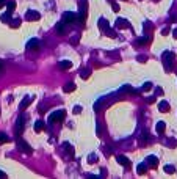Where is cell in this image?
<instances>
[{
    "label": "cell",
    "mask_w": 177,
    "mask_h": 179,
    "mask_svg": "<svg viewBox=\"0 0 177 179\" xmlns=\"http://www.w3.org/2000/svg\"><path fill=\"white\" fill-rule=\"evenodd\" d=\"M39 47H41L39 40H32V41H28V44H27V49H30V50H38Z\"/></svg>",
    "instance_id": "obj_1"
},
{
    "label": "cell",
    "mask_w": 177,
    "mask_h": 179,
    "mask_svg": "<svg viewBox=\"0 0 177 179\" xmlns=\"http://www.w3.org/2000/svg\"><path fill=\"white\" fill-rule=\"evenodd\" d=\"M64 116V112H55V113H52L50 116H49V121L50 123H56L58 119H61Z\"/></svg>",
    "instance_id": "obj_2"
},
{
    "label": "cell",
    "mask_w": 177,
    "mask_h": 179,
    "mask_svg": "<svg viewBox=\"0 0 177 179\" xmlns=\"http://www.w3.org/2000/svg\"><path fill=\"white\" fill-rule=\"evenodd\" d=\"M17 145H19V149H21L22 153H27V154H30V153H32V148H30L28 145H27L25 142H22V140H19V142H17Z\"/></svg>",
    "instance_id": "obj_3"
},
{
    "label": "cell",
    "mask_w": 177,
    "mask_h": 179,
    "mask_svg": "<svg viewBox=\"0 0 177 179\" xmlns=\"http://www.w3.org/2000/svg\"><path fill=\"white\" fill-rule=\"evenodd\" d=\"M24 118H22V116H21V118H19V123H17V134H22V126H24Z\"/></svg>",
    "instance_id": "obj_4"
},
{
    "label": "cell",
    "mask_w": 177,
    "mask_h": 179,
    "mask_svg": "<svg viewBox=\"0 0 177 179\" xmlns=\"http://www.w3.org/2000/svg\"><path fill=\"white\" fill-rule=\"evenodd\" d=\"M118 162L121 163V165H125V167H129V165H130V162L127 160L125 157H122V155H121V157H118Z\"/></svg>",
    "instance_id": "obj_5"
},
{
    "label": "cell",
    "mask_w": 177,
    "mask_h": 179,
    "mask_svg": "<svg viewBox=\"0 0 177 179\" xmlns=\"http://www.w3.org/2000/svg\"><path fill=\"white\" fill-rule=\"evenodd\" d=\"M158 107H160V110H161V112H168V110H169L168 102H160V104H158Z\"/></svg>",
    "instance_id": "obj_6"
},
{
    "label": "cell",
    "mask_w": 177,
    "mask_h": 179,
    "mask_svg": "<svg viewBox=\"0 0 177 179\" xmlns=\"http://www.w3.org/2000/svg\"><path fill=\"white\" fill-rule=\"evenodd\" d=\"M71 61H61V63H60V68L61 69H69V68H71Z\"/></svg>",
    "instance_id": "obj_7"
},
{
    "label": "cell",
    "mask_w": 177,
    "mask_h": 179,
    "mask_svg": "<svg viewBox=\"0 0 177 179\" xmlns=\"http://www.w3.org/2000/svg\"><path fill=\"white\" fill-rule=\"evenodd\" d=\"M6 142H10V137L0 132V145H2V143H6Z\"/></svg>",
    "instance_id": "obj_8"
},
{
    "label": "cell",
    "mask_w": 177,
    "mask_h": 179,
    "mask_svg": "<svg viewBox=\"0 0 177 179\" xmlns=\"http://www.w3.org/2000/svg\"><path fill=\"white\" fill-rule=\"evenodd\" d=\"M56 30H58V33L63 35V33H64V30H66V25H64L63 22H60V24L56 25Z\"/></svg>",
    "instance_id": "obj_9"
},
{
    "label": "cell",
    "mask_w": 177,
    "mask_h": 179,
    "mask_svg": "<svg viewBox=\"0 0 177 179\" xmlns=\"http://www.w3.org/2000/svg\"><path fill=\"white\" fill-rule=\"evenodd\" d=\"M30 102H32V98H27V99H24V101L21 102V108H25V107L28 105Z\"/></svg>",
    "instance_id": "obj_10"
},
{
    "label": "cell",
    "mask_w": 177,
    "mask_h": 179,
    "mask_svg": "<svg viewBox=\"0 0 177 179\" xmlns=\"http://www.w3.org/2000/svg\"><path fill=\"white\" fill-rule=\"evenodd\" d=\"M42 129H44V124H42L41 121H38L36 124H34V130H36V132H39V130H42Z\"/></svg>",
    "instance_id": "obj_11"
},
{
    "label": "cell",
    "mask_w": 177,
    "mask_h": 179,
    "mask_svg": "<svg viewBox=\"0 0 177 179\" xmlns=\"http://www.w3.org/2000/svg\"><path fill=\"white\" fill-rule=\"evenodd\" d=\"M149 165H151L152 168H155L157 167V159L155 157H149Z\"/></svg>",
    "instance_id": "obj_12"
},
{
    "label": "cell",
    "mask_w": 177,
    "mask_h": 179,
    "mask_svg": "<svg viewBox=\"0 0 177 179\" xmlns=\"http://www.w3.org/2000/svg\"><path fill=\"white\" fill-rule=\"evenodd\" d=\"M163 130H165V123H158V124H157V132L161 134Z\"/></svg>",
    "instance_id": "obj_13"
},
{
    "label": "cell",
    "mask_w": 177,
    "mask_h": 179,
    "mask_svg": "<svg viewBox=\"0 0 177 179\" xmlns=\"http://www.w3.org/2000/svg\"><path fill=\"white\" fill-rule=\"evenodd\" d=\"M72 90H75V83H71V85L64 87V91H72Z\"/></svg>",
    "instance_id": "obj_14"
},
{
    "label": "cell",
    "mask_w": 177,
    "mask_h": 179,
    "mask_svg": "<svg viewBox=\"0 0 177 179\" xmlns=\"http://www.w3.org/2000/svg\"><path fill=\"white\" fill-rule=\"evenodd\" d=\"M14 8H16V3H14V2H10V3H8V11L11 13V11H13Z\"/></svg>",
    "instance_id": "obj_15"
},
{
    "label": "cell",
    "mask_w": 177,
    "mask_h": 179,
    "mask_svg": "<svg viewBox=\"0 0 177 179\" xmlns=\"http://www.w3.org/2000/svg\"><path fill=\"white\" fill-rule=\"evenodd\" d=\"M138 173H144V167H140V168H138Z\"/></svg>",
    "instance_id": "obj_16"
},
{
    "label": "cell",
    "mask_w": 177,
    "mask_h": 179,
    "mask_svg": "<svg viewBox=\"0 0 177 179\" xmlns=\"http://www.w3.org/2000/svg\"><path fill=\"white\" fill-rule=\"evenodd\" d=\"M0 176H2V178H5V176H6V174H5V173H3V171H0Z\"/></svg>",
    "instance_id": "obj_17"
},
{
    "label": "cell",
    "mask_w": 177,
    "mask_h": 179,
    "mask_svg": "<svg viewBox=\"0 0 177 179\" xmlns=\"http://www.w3.org/2000/svg\"><path fill=\"white\" fill-rule=\"evenodd\" d=\"M2 69H3V66H2V63H0V72H2Z\"/></svg>",
    "instance_id": "obj_18"
},
{
    "label": "cell",
    "mask_w": 177,
    "mask_h": 179,
    "mask_svg": "<svg viewBox=\"0 0 177 179\" xmlns=\"http://www.w3.org/2000/svg\"><path fill=\"white\" fill-rule=\"evenodd\" d=\"M3 5V0H0V6H2Z\"/></svg>",
    "instance_id": "obj_19"
}]
</instances>
